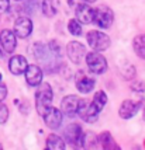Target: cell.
I'll return each mask as SVG.
<instances>
[{
    "label": "cell",
    "mask_w": 145,
    "mask_h": 150,
    "mask_svg": "<svg viewBox=\"0 0 145 150\" xmlns=\"http://www.w3.org/2000/svg\"><path fill=\"white\" fill-rule=\"evenodd\" d=\"M38 86L40 87L35 93V107H37V112L42 117L52 103V88L48 83H40Z\"/></svg>",
    "instance_id": "1"
},
{
    "label": "cell",
    "mask_w": 145,
    "mask_h": 150,
    "mask_svg": "<svg viewBox=\"0 0 145 150\" xmlns=\"http://www.w3.org/2000/svg\"><path fill=\"white\" fill-rule=\"evenodd\" d=\"M86 38H87L89 46L92 48L93 51H96V52H103L106 49H109V46H110V38L106 34L96 31V30L89 31Z\"/></svg>",
    "instance_id": "2"
},
{
    "label": "cell",
    "mask_w": 145,
    "mask_h": 150,
    "mask_svg": "<svg viewBox=\"0 0 145 150\" xmlns=\"http://www.w3.org/2000/svg\"><path fill=\"white\" fill-rule=\"evenodd\" d=\"M78 114L79 117L89 124H93L97 121L99 118V110L93 105V103L87 101V100H79V105H78Z\"/></svg>",
    "instance_id": "3"
},
{
    "label": "cell",
    "mask_w": 145,
    "mask_h": 150,
    "mask_svg": "<svg viewBox=\"0 0 145 150\" xmlns=\"http://www.w3.org/2000/svg\"><path fill=\"white\" fill-rule=\"evenodd\" d=\"M86 63H87V67L89 70L96 74H103L107 69V62H106L104 56H101L100 52H90L86 53Z\"/></svg>",
    "instance_id": "4"
},
{
    "label": "cell",
    "mask_w": 145,
    "mask_h": 150,
    "mask_svg": "<svg viewBox=\"0 0 145 150\" xmlns=\"http://www.w3.org/2000/svg\"><path fill=\"white\" fill-rule=\"evenodd\" d=\"M113 20H114V16L109 7L100 6L94 10L93 21L96 23V25L99 28H110V25L113 24Z\"/></svg>",
    "instance_id": "5"
},
{
    "label": "cell",
    "mask_w": 145,
    "mask_h": 150,
    "mask_svg": "<svg viewBox=\"0 0 145 150\" xmlns=\"http://www.w3.org/2000/svg\"><path fill=\"white\" fill-rule=\"evenodd\" d=\"M66 53H68L69 59L72 60L73 63L78 65V63L82 62V59L86 56V48L83 44L76 42V41H72V42H69V44L66 45Z\"/></svg>",
    "instance_id": "6"
},
{
    "label": "cell",
    "mask_w": 145,
    "mask_h": 150,
    "mask_svg": "<svg viewBox=\"0 0 145 150\" xmlns=\"http://www.w3.org/2000/svg\"><path fill=\"white\" fill-rule=\"evenodd\" d=\"M33 31V23L27 17H20L14 23V31L17 38H27Z\"/></svg>",
    "instance_id": "7"
},
{
    "label": "cell",
    "mask_w": 145,
    "mask_h": 150,
    "mask_svg": "<svg viewBox=\"0 0 145 150\" xmlns=\"http://www.w3.org/2000/svg\"><path fill=\"white\" fill-rule=\"evenodd\" d=\"M42 117H44L46 126L51 128V129H58L61 126V124H62V111L56 110V108L49 107Z\"/></svg>",
    "instance_id": "8"
},
{
    "label": "cell",
    "mask_w": 145,
    "mask_h": 150,
    "mask_svg": "<svg viewBox=\"0 0 145 150\" xmlns=\"http://www.w3.org/2000/svg\"><path fill=\"white\" fill-rule=\"evenodd\" d=\"M139 107H141V101L125 100V101H123V104H121V107H120V110H119L120 117L123 118V119H130V118H132L137 114Z\"/></svg>",
    "instance_id": "9"
},
{
    "label": "cell",
    "mask_w": 145,
    "mask_h": 150,
    "mask_svg": "<svg viewBox=\"0 0 145 150\" xmlns=\"http://www.w3.org/2000/svg\"><path fill=\"white\" fill-rule=\"evenodd\" d=\"M79 100L76 96H68L62 100L61 103V110H62V114L66 115V117H73L76 111H78V105H79Z\"/></svg>",
    "instance_id": "10"
},
{
    "label": "cell",
    "mask_w": 145,
    "mask_h": 150,
    "mask_svg": "<svg viewBox=\"0 0 145 150\" xmlns=\"http://www.w3.org/2000/svg\"><path fill=\"white\" fill-rule=\"evenodd\" d=\"M16 34L10 30H3L0 33V44L3 46V49L6 51L7 53H11L16 49V45H17V41H16Z\"/></svg>",
    "instance_id": "11"
},
{
    "label": "cell",
    "mask_w": 145,
    "mask_h": 150,
    "mask_svg": "<svg viewBox=\"0 0 145 150\" xmlns=\"http://www.w3.org/2000/svg\"><path fill=\"white\" fill-rule=\"evenodd\" d=\"M94 17V10L90 6H87L85 3H80L76 6V20L82 24H89L93 21Z\"/></svg>",
    "instance_id": "12"
},
{
    "label": "cell",
    "mask_w": 145,
    "mask_h": 150,
    "mask_svg": "<svg viewBox=\"0 0 145 150\" xmlns=\"http://www.w3.org/2000/svg\"><path fill=\"white\" fill-rule=\"evenodd\" d=\"M26 80L30 86H38L42 81V70L37 65L27 66L26 69Z\"/></svg>",
    "instance_id": "13"
},
{
    "label": "cell",
    "mask_w": 145,
    "mask_h": 150,
    "mask_svg": "<svg viewBox=\"0 0 145 150\" xmlns=\"http://www.w3.org/2000/svg\"><path fill=\"white\" fill-rule=\"evenodd\" d=\"M27 60L24 56H21V55H16L13 58L10 59V62H9V69H10V72L13 73V74H21V73L26 72L27 69Z\"/></svg>",
    "instance_id": "14"
},
{
    "label": "cell",
    "mask_w": 145,
    "mask_h": 150,
    "mask_svg": "<svg viewBox=\"0 0 145 150\" xmlns=\"http://www.w3.org/2000/svg\"><path fill=\"white\" fill-rule=\"evenodd\" d=\"M93 87H94V80H93L90 76H87V74H79V77L76 79V88L79 90L80 93H90L93 90Z\"/></svg>",
    "instance_id": "15"
},
{
    "label": "cell",
    "mask_w": 145,
    "mask_h": 150,
    "mask_svg": "<svg viewBox=\"0 0 145 150\" xmlns=\"http://www.w3.org/2000/svg\"><path fill=\"white\" fill-rule=\"evenodd\" d=\"M64 136H65V139H68V142L76 143V142H79L80 137H82V129H80L79 125L76 124L69 125L65 129V132H64Z\"/></svg>",
    "instance_id": "16"
},
{
    "label": "cell",
    "mask_w": 145,
    "mask_h": 150,
    "mask_svg": "<svg viewBox=\"0 0 145 150\" xmlns=\"http://www.w3.org/2000/svg\"><path fill=\"white\" fill-rule=\"evenodd\" d=\"M59 10V0H44L42 1V13L46 17H52Z\"/></svg>",
    "instance_id": "17"
},
{
    "label": "cell",
    "mask_w": 145,
    "mask_h": 150,
    "mask_svg": "<svg viewBox=\"0 0 145 150\" xmlns=\"http://www.w3.org/2000/svg\"><path fill=\"white\" fill-rule=\"evenodd\" d=\"M80 140H82V146H83L85 149H94V147H97V144H99V136L94 135L93 132L85 133L83 136L80 137Z\"/></svg>",
    "instance_id": "18"
},
{
    "label": "cell",
    "mask_w": 145,
    "mask_h": 150,
    "mask_svg": "<svg viewBox=\"0 0 145 150\" xmlns=\"http://www.w3.org/2000/svg\"><path fill=\"white\" fill-rule=\"evenodd\" d=\"M46 149L49 150H62L65 149V142L56 135H49L46 139Z\"/></svg>",
    "instance_id": "19"
},
{
    "label": "cell",
    "mask_w": 145,
    "mask_h": 150,
    "mask_svg": "<svg viewBox=\"0 0 145 150\" xmlns=\"http://www.w3.org/2000/svg\"><path fill=\"white\" fill-rule=\"evenodd\" d=\"M132 46L139 58L145 59V35H137L132 41Z\"/></svg>",
    "instance_id": "20"
},
{
    "label": "cell",
    "mask_w": 145,
    "mask_h": 150,
    "mask_svg": "<svg viewBox=\"0 0 145 150\" xmlns=\"http://www.w3.org/2000/svg\"><path fill=\"white\" fill-rule=\"evenodd\" d=\"M99 143L104 147L106 150H110V149H119L117 147V144L114 143V140H113V136L109 133V132H103V133H100L99 136Z\"/></svg>",
    "instance_id": "21"
},
{
    "label": "cell",
    "mask_w": 145,
    "mask_h": 150,
    "mask_svg": "<svg viewBox=\"0 0 145 150\" xmlns=\"http://www.w3.org/2000/svg\"><path fill=\"white\" fill-rule=\"evenodd\" d=\"M93 105L99 110V111H101L103 110V107L106 105V103H107V96L104 94V91H97L96 94H94V97H93Z\"/></svg>",
    "instance_id": "22"
},
{
    "label": "cell",
    "mask_w": 145,
    "mask_h": 150,
    "mask_svg": "<svg viewBox=\"0 0 145 150\" xmlns=\"http://www.w3.org/2000/svg\"><path fill=\"white\" fill-rule=\"evenodd\" d=\"M68 30H69V33L75 35V37H78L82 34V27H80V23L78 20H71L69 21V24H68Z\"/></svg>",
    "instance_id": "23"
},
{
    "label": "cell",
    "mask_w": 145,
    "mask_h": 150,
    "mask_svg": "<svg viewBox=\"0 0 145 150\" xmlns=\"http://www.w3.org/2000/svg\"><path fill=\"white\" fill-rule=\"evenodd\" d=\"M9 118V110L6 105H3L0 103V124H4Z\"/></svg>",
    "instance_id": "24"
},
{
    "label": "cell",
    "mask_w": 145,
    "mask_h": 150,
    "mask_svg": "<svg viewBox=\"0 0 145 150\" xmlns=\"http://www.w3.org/2000/svg\"><path fill=\"white\" fill-rule=\"evenodd\" d=\"M7 96V87L6 84H3V83H0V101H3Z\"/></svg>",
    "instance_id": "25"
},
{
    "label": "cell",
    "mask_w": 145,
    "mask_h": 150,
    "mask_svg": "<svg viewBox=\"0 0 145 150\" xmlns=\"http://www.w3.org/2000/svg\"><path fill=\"white\" fill-rule=\"evenodd\" d=\"M9 8V0H0V13H4Z\"/></svg>",
    "instance_id": "26"
},
{
    "label": "cell",
    "mask_w": 145,
    "mask_h": 150,
    "mask_svg": "<svg viewBox=\"0 0 145 150\" xmlns=\"http://www.w3.org/2000/svg\"><path fill=\"white\" fill-rule=\"evenodd\" d=\"M132 90H138V91H145V86L142 84V83H139V81H137V83H134V84L131 86Z\"/></svg>",
    "instance_id": "27"
},
{
    "label": "cell",
    "mask_w": 145,
    "mask_h": 150,
    "mask_svg": "<svg viewBox=\"0 0 145 150\" xmlns=\"http://www.w3.org/2000/svg\"><path fill=\"white\" fill-rule=\"evenodd\" d=\"M80 3H82V1H80V0H69V4H71V6H78V4H80Z\"/></svg>",
    "instance_id": "28"
},
{
    "label": "cell",
    "mask_w": 145,
    "mask_h": 150,
    "mask_svg": "<svg viewBox=\"0 0 145 150\" xmlns=\"http://www.w3.org/2000/svg\"><path fill=\"white\" fill-rule=\"evenodd\" d=\"M85 1H87V3H94L96 0H85Z\"/></svg>",
    "instance_id": "29"
},
{
    "label": "cell",
    "mask_w": 145,
    "mask_h": 150,
    "mask_svg": "<svg viewBox=\"0 0 145 150\" xmlns=\"http://www.w3.org/2000/svg\"><path fill=\"white\" fill-rule=\"evenodd\" d=\"M144 121H145V108H144Z\"/></svg>",
    "instance_id": "30"
},
{
    "label": "cell",
    "mask_w": 145,
    "mask_h": 150,
    "mask_svg": "<svg viewBox=\"0 0 145 150\" xmlns=\"http://www.w3.org/2000/svg\"><path fill=\"white\" fill-rule=\"evenodd\" d=\"M0 81H1V73H0Z\"/></svg>",
    "instance_id": "31"
},
{
    "label": "cell",
    "mask_w": 145,
    "mask_h": 150,
    "mask_svg": "<svg viewBox=\"0 0 145 150\" xmlns=\"http://www.w3.org/2000/svg\"><path fill=\"white\" fill-rule=\"evenodd\" d=\"M0 149H1V144H0Z\"/></svg>",
    "instance_id": "32"
},
{
    "label": "cell",
    "mask_w": 145,
    "mask_h": 150,
    "mask_svg": "<svg viewBox=\"0 0 145 150\" xmlns=\"http://www.w3.org/2000/svg\"><path fill=\"white\" fill-rule=\"evenodd\" d=\"M16 1H20V0H16Z\"/></svg>",
    "instance_id": "33"
}]
</instances>
